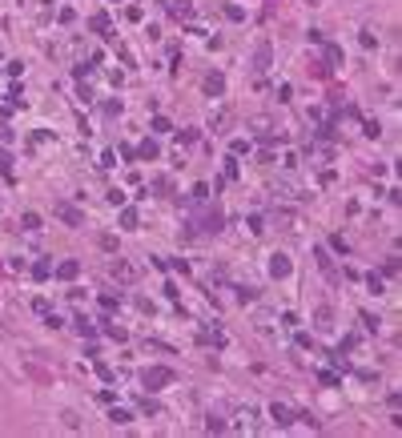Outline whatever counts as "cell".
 <instances>
[{
  "instance_id": "1",
  "label": "cell",
  "mask_w": 402,
  "mask_h": 438,
  "mask_svg": "<svg viewBox=\"0 0 402 438\" xmlns=\"http://www.w3.org/2000/svg\"><path fill=\"white\" fill-rule=\"evenodd\" d=\"M165 382H173V370H165V366H153V370H145V386H149V390H161Z\"/></svg>"
},
{
  "instance_id": "2",
  "label": "cell",
  "mask_w": 402,
  "mask_h": 438,
  "mask_svg": "<svg viewBox=\"0 0 402 438\" xmlns=\"http://www.w3.org/2000/svg\"><path fill=\"white\" fill-rule=\"evenodd\" d=\"M57 217L68 221V225H85V213H81L77 205H68V201H57Z\"/></svg>"
},
{
  "instance_id": "3",
  "label": "cell",
  "mask_w": 402,
  "mask_h": 438,
  "mask_svg": "<svg viewBox=\"0 0 402 438\" xmlns=\"http://www.w3.org/2000/svg\"><path fill=\"white\" fill-rule=\"evenodd\" d=\"M253 68H258V72H266V68H270V45H266V41H262V45H258V53H253Z\"/></svg>"
},
{
  "instance_id": "4",
  "label": "cell",
  "mask_w": 402,
  "mask_h": 438,
  "mask_svg": "<svg viewBox=\"0 0 402 438\" xmlns=\"http://www.w3.org/2000/svg\"><path fill=\"white\" fill-rule=\"evenodd\" d=\"M222 89H226V81H222L217 72H209V77H205V93H209V97H222Z\"/></svg>"
},
{
  "instance_id": "5",
  "label": "cell",
  "mask_w": 402,
  "mask_h": 438,
  "mask_svg": "<svg viewBox=\"0 0 402 438\" xmlns=\"http://www.w3.org/2000/svg\"><path fill=\"white\" fill-rule=\"evenodd\" d=\"M201 229H205V233H217V229H222V209H209V213H205V225H201Z\"/></svg>"
},
{
  "instance_id": "6",
  "label": "cell",
  "mask_w": 402,
  "mask_h": 438,
  "mask_svg": "<svg viewBox=\"0 0 402 438\" xmlns=\"http://www.w3.org/2000/svg\"><path fill=\"white\" fill-rule=\"evenodd\" d=\"M77 270H81L77 262H60V266H57V277H64V281H72V277H77Z\"/></svg>"
},
{
  "instance_id": "7",
  "label": "cell",
  "mask_w": 402,
  "mask_h": 438,
  "mask_svg": "<svg viewBox=\"0 0 402 438\" xmlns=\"http://www.w3.org/2000/svg\"><path fill=\"white\" fill-rule=\"evenodd\" d=\"M270 414H274V418H278L282 426H289V422H294V414H289V410L282 406V402H278V406H270Z\"/></svg>"
},
{
  "instance_id": "8",
  "label": "cell",
  "mask_w": 402,
  "mask_h": 438,
  "mask_svg": "<svg viewBox=\"0 0 402 438\" xmlns=\"http://www.w3.org/2000/svg\"><path fill=\"white\" fill-rule=\"evenodd\" d=\"M270 270H274V277H286V274H289V258H282V253H278Z\"/></svg>"
},
{
  "instance_id": "9",
  "label": "cell",
  "mask_w": 402,
  "mask_h": 438,
  "mask_svg": "<svg viewBox=\"0 0 402 438\" xmlns=\"http://www.w3.org/2000/svg\"><path fill=\"white\" fill-rule=\"evenodd\" d=\"M121 225L125 229H137V209H121Z\"/></svg>"
},
{
  "instance_id": "10",
  "label": "cell",
  "mask_w": 402,
  "mask_h": 438,
  "mask_svg": "<svg viewBox=\"0 0 402 438\" xmlns=\"http://www.w3.org/2000/svg\"><path fill=\"white\" fill-rule=\"evenodd\" d=\"M113 277H121V281H133V270H129L125 262H117V266H113Z\"/></svg>"
},
{
  "instance_id": "11",
  "label": "cell",
  "mask_w": 402,
  "mask_h": 438,
  "mask_svg": "<svg viewBox=\"0 0 402 438\" xmlns=\"http://www.w3.org/2000/svg\"><path fill=\"white\" fill-rule=\"evenodd\" d=\"M141 157L153 161V157H157V141H141Z\"/></svg>"
},
{
  "instance_id": "12",
  "label": "cell",
  "mask_w": 402,
  "mask_h": 438,
  "mask_svg": "<svg viewBox=\"0 0 402 438\" xmlns=\"http://www.w3.org/2000/svg\"><path fill=\"white\" fill-rule=\"evenodd\" d=\"M20 225H24V229H41V217H36V213H24Z\"/></svg>"
},
{
  "instance_id": "13",
  "label": "cell",
  "mask_w": 402,
  "mask_h": 438,
  "mask_svg": "<svg viewBox=\"0 0 402 438\" xmlns=\"http://www.w3.org/2000/svg\"><path fill=\"white\" fill-rule=\"evenodd\" d=\"M32 274H36V277H49V274H53V266H49V262H36V266H32Z\"/></svg>"
},
{
  "instance_id": "14",
  "label": "cell",
  "mask_w": 402,
  "mask_h": 438,
  "mask_svg": "<svg viewBox=\"0 0 402 438\" xmlns=\"http://www.w3.org/2000/svg\"><path fill=\"white\" fill-rule=\"evenodd\" d=\"M326 60H330V64H338V60H342V49H338V45H330V49H326Z\"/></svg>"
},
{
  "instance_id": "15",
  "label": "cell",
  "mask_w": 402,
  "mask_h": 438,
  "mask_svg": "<svg viewBox=\"0 0 402 438\" xmlns=\"http://www.w3.org/2000/svg\"><path fill=\"white\" fill-rule=\"evenodd\" d=\"M153 189H157V193H165V189H169V177H157V181L149 185V193H153Z\"/></svg>"
},
{
  "instance_id": "16",
  "label": "cell",
  "mask_w": 402,
  "mask_h": 438,
  "mask_svg": "<svg viewBox=\"0 0 402 438\" xmlns=\"http://www.w3.org/2000/svg\"><path fill=\"white\" fill-rule=\"evenodd\" d=\"M366 281H370V294H382V277H378V274H370Z\"/></svg>"
},
{
  "instance_id": "17",
  "label": "cell",
  "mask_w": 402,
  "mask_h": 438,
  "mask_svg": "<svg viewBox=\"0 0 402 438\" xmlns=\"http://www.w3.org/2000/svg\"><path fill=\"white\" fill-rule=\"evenodd\" d=\"M109 418H113L117 426H121V422H129V418H133V414H129V410H113V414H109Z\"/></svg>"
},
{
  "instance_id": "18",
  "label": "cell",
  "mask_w": 402,
  "mask_h": 438,
  "mask_svg": "<svg viewBox=\"0 0 402 438\" xmlns=\"http://www.w3.org/2000/svg\"><path fill=\"white\" fill-rule=\"evenodd\" d=\"M310 4H314V0H310Z\"/></svg>"
}]
</instances>
